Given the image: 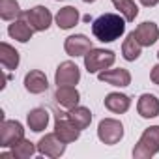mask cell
<instances>
[{
    "label": "cell",
    "instance_id": "3",
    "mask_svg": "<svg viewBox=\"0 0 159 159\" xmlns=\"http://www.w3.org/2000/svg\"><path fill=\"white\" fill-rule=\"evenodd\" d=\"M116 60V54L107 49H90L84 54V67L88 73H99L111 67Z\"/></svg>",
    "mask_w": 159,
    "mask_h": 159
},
{
    "label": "cell",
    "instance_id": "16",
    "mask_svg": "<svg viewBox=\"0 0 159 159\" xmlns=\"http://www.w3.org/2000/svg\"><path fill=\"white\" fill-rule=\"evenodd\" d=\"M137 111L142 118H157L159 116V99L153 94H142L139 98Z\"/></svg>",
    "mask_w": 159,
    "mask_h": 159
},
{
    "label": "cell",
    "instance_id": "28",
    "mask_svg": "<svg viewBox=\"0 0 159 159\" xmlns=\"http://www.w3.org/2000/svg\"><path fill=\"white\" fill-rule=\"evenodd\" d=\"M83 2H86V4H92V2H96V0H83Z\"/></svg>",
    "mask_w": 159,
    "mask_h": 159
},
{
    "label": "cell",
    "instance_id": "18",
    "mask_svg": "<svg viewBox=\"0 0 159 159\" xmlns=\"http://www.w3.org/2000/svg\"><path fill=\"white\" fill-rule=\"evenodd\" d=\"M26 124H28V127L34 133H41L47 127V124H49V112L45 109H41V107L32 109L28 112V116H26Z\"/></svg>",
    "mask_w": 159,
    "mask_h": 159
},
{
    "label": "cell",
    "instance_id": "9",
    "mask_svg": "<svg viewBox=\"0 0 159 159\" xmlns=\"http://www.w3.org/2000/svg\"><path fill=\"white\" fill-rule=\"evenodd\" d=\"M38 152L41 153V155H47V157H60L64 152H66V142L64 140H60L58 137H56V133H49V135H45V137H41L39 139V142H38Z\"/></svg>",
    "mask_w": 159,
    "mask_h": 159
},
{
    "label": "cell",
    "instance_id": "1",
    "mask_svg": "<svg viewBox=\"0 0 159 159\" xmlns=\"http://www.w3.org/2000/svg\"><path fill=\"white\" fill-rule=\"evenodd\" d=\"M125 19L116 13H103L92 23V34L103 43H112L120 39L125 32Z\"/></svg>",
    "mask_w": 159,
    "mask_h": 159
},
{
    "label": "cell",
    "instance_id": "24",
    "mask_svg": "<svg viewBox=\"0 0 159 159\" xmlns=\"http://www.w3.org/2000/svg\"><path fill=\"white\" fill-rule=\"evenodd\" d=\"M114 8L124 15V19L127 23H133L139 15V6L135 4V0H112Z\"/></svg>",
    "mask_w": 159,
    "mask_h": 159
},
{
    "label": "cell",
    "instance_id": "12",
    "mask_svg": "<svg viewBox=\"0 0 159 159\" xmlns=\"http://www.w3.org/2000/svg\"><path fill=\"white\" fill-rule=\"evenodd\" d=\"M54 99L60 107L71 111L79 105V99H81V94L75 86H58L54 92Z\"/></svg>",
    "mask_w": 159,
    "mask_h": 159
},
{
    "label": "cell",
    "instance_id": "25",
    "mask_svg": "<svg viewBox=\"0 0 159 159\" xmlns=\"http://www.w3.org/2000/svg\"><path fill=\"white\" fill-rule=\"evenodd\" d=\"M36 150H38V146L34 142L26 140V139H21L19 142H15L11 146V153H13L15 159H28L36 153Z\"/></svg>",
    "mask_w": 159,
    "mask_h": 159
},
{
    "label": "cell",
    "instance_id": "4",
    "mask_svg": "<svg viewBox=\"0 0 159 159\" xmlns=\"http://www.w3.org/2000/svg\"><path fill=\"white\" fill-rule=\"evenodd\" d=\"M98 137L103 144H116L122 140L124 137V125L120 120H114V118H103L98 125Z\"/></svg>",
    "mask_w": 159,
    "mask_h": 159
},
{
    "label": "cell",
    "instance_id": "13",
    "mask_svg": "<svg viewBox=\"0 0 159 159\" xmlns=\"http://www.w3.org/2000/svg\"><path fill=\"white\" fill-rule=\"evenodd\" d=\"M133 32H135V36H137V39L140 41L142 47H150V45H153V43L159 39V28H157V25L152 23V21L140 23Z\"/></svg>",
    "mask_w": 159,
    "mask_h": 159
},
{
    "label": "cell",
    "instance_id": "6",
    "mask_svg": "<svg viewBox=\"0 0 159 159\" xmlns=\"http://www.w3.org/2000/svg\"><path fill=\"white\" fill-rule=\"evenodd\" d=\"M21 139H25L23 125L17 120H2V125H0V146L11 148Z\"/></svg>",
    "mask_w": 159,
    "mask_h": 159
},
{
    "label": "cell",
    "instance_id": "22",
    "mask_svg": "<svg viewBox=\"0 0 159 159\" xmlns=\"http://www.w3.org/2000/svg\"><path fill=\"white\" fill-rule=\"evenodd\" d=\"M67 116H69V120L79 127V129H86L88 125H90V122H92V112H90V109H86V107H75V109H71L69 112H67Z\"/></svg>",
    "mask_w": 159,
    "mask_h": 159
},
{
    "label": "cell",
    "instance_id": "27",
    "mask_svg": "<svg viewBox=\"0 0 159 159\" xmlns=\"http://www.w3.org/2000/svg\"><path fill=\"white\" fill-rule=\"evenodd\" d=\"M139 2H140L142 6H146V8H153V6L159 4V0H139Z\"/></svg>",
    "mask_w": 159,
    "mask_h": 159
},
{
    "label": "cell",
    "instance_id": "14",
    "mask_svg": "<svg viewBox=\"0 0 159 159\" xmlns=\"http://www.w3.org/2000/svg\"><path fill=\"white\" fill-rule=\"evenodd\" d=\"M25 88L26 92L30 94H43L47 88H49V83H47V77L43 71L39 69H32L25 75Z\"/></svg>",
    "mask_w": 159,
    "mask_h": 159
},
{
    "label": "cell",
    "instance_id": "21",
    "mask_svg": "<svg viewBox=\"0 0 159 159\" xmlns=\"http://www.w3.org/2000/svg\"><path fill=\"white\" fill-rule=\"evenodd\" d=\"M140 51H142L140 41L137 39L135 32H129L127 38L124 39V45H122V56H124L127 62H135V60L140 56Z\"/></svg>",
    "mask_w": 159,
    "mask_h": 159
},
{
    "label": "cell",
    "instance_id": "7",
    "mask_svg": "<svg viewBox=\"0 0 159 159\" xmlns=\"http://www.w3.org/2000/svg\"><path fill=\"white\" fill-rule=\"evenodd\" d=\"M23 17L28 21V25L36 30V32H45L51 23H52V15L51 11L45 8V6H36V8H30L26 11H23Z\"/></svg>",
    "mask_w": 159,
    "mask_h": 159
},
{
    "label": "cell",
    "instance_id": "10",
    "mask_svg": "<svg viewBox=\"0 0 159 159\" xmlns=\"http://www.w3.org/2000/svg\"><path fill=\"white\" fill-rule=\"evenodd\" d=\"M99 81L105 83V84H111V86H118V88H124V86H129L131 84V73L124 67H116V69H103L99 71Z\"/></svg>",
    "mask_w": 159,
    "mask_h": 159
},
{
    "label": "cell",
    "instance_id": "26",
    "mask_svg": "<svg viewBox=\"0 0 159 159\" xmlns=\"http://www.w3.org/2000/svg\"><path fill=\"white\" fill-rule=\"evenodd\" d=\"M150 79H152V83H155L159 86V64L152 67V73H150Z\"/></svg>",
    "mask_w": 159,
    "mask_h": 159
},
{
    "label": "cell",
    "instance_id": "15",
    "mask_svg": "<svg viewBox=\"0 0 159 159\" xmlns=\"http://www.w3.org/2000/svg\"><path fill=\"white\" fill-rule=\"evenodd\" d=\"M36 30L28 25V21L21 15L19 19H15L11 25H10V28H8V34L13 38V39H17V41H21V43H26V41H30L32 39V34H34Z\"/></svg>",
    "mask_w": 159,
    "mask_h": 159
},
{
    "label": "cell",
    "instance_id": "29",
    "mask_svg": "<svg viewBox=\"0 0 159 159\" xmlns=\"http://www.w3.org/2000/svg\"><path fill=\"white\" fill-rule=\"evenodd\" d=\"M157 58H159V52H157Z\"/></svg>",
    "mask_w": 159,
    "mask_h": 159
},
{
    "label": "cell",
    "instance_id": "11",
    "mask_svg": "<svg viewBox=\"0 0 159 159\" xmlns=\"http://www.w3.org/2000/svg\"><path fill=\"white\" fill-rule=\"evenodd\" d=\"M64 49L69 56H84L92 47V39H88L86 36L83 34H75V36H69L66 38L64 41Z\"/></svg>",
    "mask_w": 159,
    "mask_h": 159
},
{
    "label": "cell",
    "instance_id": "5",
    "mask_svg": "<svg viewBox=\"0 0 159 159\" xmlns=\"http://www.w3.org/2000/svg\"><path fill=\"white\" fill-rule=\"evenodd\" d=\"M79 81H81V69L75 62H62L58 67H56V73H54V83L58 86H75Z\"/></svg>",
    "mask_w": 159,
    "mask_h": 159
},
{
    "label": "cell",
    "instance_id": "8",
    "mask_svg": "<svg viewBox=\"0 0 159 159\" xmlns=\"http://www.w3.org/2000/svg\"><path fill=\"white\" fill-rule=\"evenodd\" d=\"M54 133L60 140H64L66 144L69 142H75L79 137H81V129H79L67 114H56V120H54Z\"/></svg>",
    "mask_w": 159,
    "mask_h": 159
},
{
    "label": "cell",
    "instance_id": "17",
    "mask_svg": "<svg viewBox=\"0 0 159 159\" xmlns=\"http://www.w3.org/2000/svg\"><path fill=\"white\" fill-rule=\"evenodd\" d=\"M105 107H107L111 112H114V114H124V112H127V109L131 107V99H129V96H125V94L111 92V94H107V98H105Z\"/></svg>",
    "mask_w": 159,
    "mask_h": 159
},
{
    "label": "cell",
    "instance_id": "23",
    "mask_svg": "<svg viewBox=\"0 0 159 159\" xmlns=\"http://www.w3.org/2000/svg\"><path fill=\"white\" fill-rule=\"evenodd\" d=\"M23 15L17 0H0V19L4 21H15Z\"/></svg>",
    "mask_w": 159,
    "mask_h": 159
},
{
    "label": "cell",
    "instance_id": "2",
    "mask_svg": "<svg viewBox=\"0 0 159 159\" xmlns=\"http://www.w3.org/2000/svg\"><path fill=\"white\" fill-rule=\"evenodd\" d=\"M159 152V125H152L144 129L137 146L133 148L135 159H150Z\"/></svg>",
    "mask_w": 159,
    "mask_h": 159
},
{
    "label": "cell",
    "instance_id": "19",
    "mask_svg": "<svg viewBox=\"0 0 159 159\" xmlns=\"http://www.w3.org/2000/svg\"><path fill=\"white\" fill-rule=\"evenodd\" d=\"M0 64H2L4 69H8V71H13L19 66V52L15 51V47H11L6 41L0 43Z\"/></svg>",
    "mask_w": 159,
    "mask_h": 159
},
{
    "label": "cell",
    "instance_id": "20",
    "mask_svg": "<svg viewBox=\"0 0 159 159\" xmlns=\"http://www.w3.org/2000/svg\"><path fill=\"white\" fill-rule=\"evenodd\" d=\"M79 23V10L73 6H66L56 13V25L62 30H69Z\"/></svg>",
    "mask_w": 159,
    "mask_h": 159
}]
</instances>
